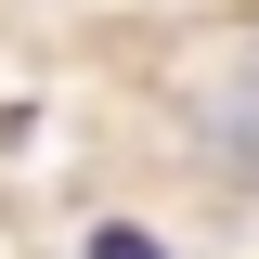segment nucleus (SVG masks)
I'll return each mask as SVG.
<instances>
[{"label":"nucleus","mask_w":259,"mask_h":259,"mask_svg":"<svg viewBox=\"0 0 259 259\" xmlns=\"http://www.w3.org/2000/svg\"><path fill=\"white\" fill-rule=\"evenodd\" d=\"M91 259H156V233H130V221H104V233H91Z\"/></svg>","instance_id":"nucleus-1"}]
</instances>
